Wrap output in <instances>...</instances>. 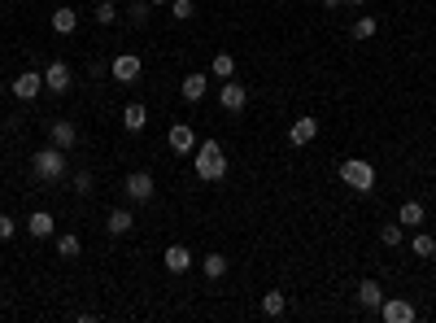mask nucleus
<instances>
[{
  "label": "nucleus",
  "mask_w": 436,
  "mask_h": 323,
  "mask_svg": "<svg viewBox=\"0 0 436 323\" xmlns=\"http://www.w3.org/2000/svg\"><path fill=\"white\" fill-rule=\"evenodd\" d=\"M397 223H401V228H423L428 214H423V205H419V201H406V205H401V214H397Z\"/></svg>",
  "instance_id": "nucleus-20"
},
{
  "label": "nucleus",
  "mask_w": 436,
  "mask_h": 323,
  "mask_svg": "<svg viewBox=\"0 0 436 323\" xmlns=\"http://www.w3.org/2000/svg\"><path fill=\"white\" fill-rule=\"evenodd\" d=\"M57 253H61V258H79V236H74V232L57 236Z\"/></svg>",
  "instance_id": "nucleus-27"
},
{
  "label": "nucleus",
  "mask_w": 436,
  "mask_h": 323,
  "mask_svg": "<svg viewBox=\"0 0 436 323\" xmlns=\"http://www.w3.org/2000/svg\"><path fill=\"white\" fill-rule=\"evenodd\" d=\"M218 105L227 109V114H240V109L249 105V88H245V84H232V79H223V88H218Z\"/></svg>",
  "instance_id": "nucleus-4"
},
{
  "label": "nucleus",
  "mask_w": 436,
  "mask_h": 323,
  "mask_svg": "<svg viewBox=\"0 0 436 323\" xmlns=\"http://www.w3.org/2000/svg\"><path fill=\"white\" fill-rule=\"evenodd\" d=\"M127 13H131V22H136V26H144V18H149V0H136V5L127 9Z\"/></svg>",
  "instance_id": "nucleus-30"
},
{
  "label": "nucleus",
  "mask_w": 436,
  "mask_h": 323,
  "mask_svg": "<svg viewBox=\"0 0 436 323\" xmlns=\"http://www.w3.org/2000/svg\"><path fill=\"white\" fill-rule=\"evenodd\" d=\"M318 136V118H293V127H288V144H297V149H305Z\"/></svg>",
  "instance_id": "nucleus-9"
},
{
  "label": "nucleus",
  "mask_w": 436,
  "mask_h": 323,
  "mask_svg": "<svg viewBox=\"0 0 436 323\" xmlns=\"http://www.w3.org/2000/svg\"><path fill=\"white\" fill-rule=\"evenodd\" d=\"M13 232H18V223H13L9 214H0V240H13Z\"/></svg>",
  "instance_id": "nucleus-31"
},
{
  "label": "nucleus",
  "mask_w": 436,
  "mask_h": 323,
  "mask_svg": "<svg viewBox=\"0 0 436 323\" xmlns=\"http://www.w3.org/2000/svg\"><path fill=\"white\" fill-rule=\"evenodd\" d=\"M149 5H170V0H149Z\"/></svg>",
  "instance_id": "nucleus-34"
},
{
  "label": "nucleus",
  "mask_w": 436,
  "mask_h": 323,
  "mask_svg": "<svg viewBox=\"0 0 436 323\" xmlns=\"http://www.w3.org/2000/svg\"><path fill=\"white\" fill-rule=\"evenodd\" d=\"M161 262H166V271H175V276H184V271L192 267V249H188V245H170L166 253H161Z\"/></svg>",
  "instance_id": "nucleus-12"
},
{
  "label": "nucleus",
  "mask_w": 436,
  "mask_h": 323,
  "mask_svg": "<svg viewBox=\"0 0 436 323\" xmlns=\"http://www.w3.org/2000/svg\"><path fill=\"white\" fill-rule=\"evenodd\" d=\"M9 88H13V96H18V101H35L40 88H44V74H40V70H22Z\"/></svg>",
  "instance_id": "nucleus-7"
},
{
  "label": "nucleus",
  "mask_w": 436,
  "mask_h": 323,
  "mask_svg": "<svg viewBox=\"0 0 436 323\" xmlns=\"http://www.w3.org/2000/svg\"><path fill=\"white\" fill-rule=\"evenodd\" d=\"M262 315H266V319H284V315H288V297L280 293V288L262 293Z\"/></svg>",
  "instance_id": "nucleus-16"
},
{
  "label": "nucleus",
  "mask_w": 436,
  "mask_h": 323,
  "mask_svg": "<svg viewBox=\"0 0 436 323\" xmlns=\"http://www.w3.org/2000/svg\"><path fill=\"white\" fill-rule=\"evenodd\" d=\"M345 5H366V0H345Z\"/></svg>",
  "instance_id": "nucleus-35"
},
{
  "label": "nucleus",
  "mask_w": 436,
  "mask_h": 323,
  "mask_svg": "<svg viewBox=\"0 0 436 323\" xmlns=\"http://www.w3.org/2000/svg\"><path fill=\"white\" fill-rule=\"evenodd\" d=\"M376 18H358V22H353V40H371V36H376Z\"/></svg>",
  "instance_id": "nucleus-28"
},
{
  "label": "nucleus",
  "mask_w": 436,
  "mask_h": 323,
  "mask_svg": "<svg viewBox=\"0 0 436 323\" xmlns=\"http://www.w3.org/2000/svg\"><path fill=\"white\" fill-rule=\"evenodd\" d=\"M323 5H328V9H341V5H345V0H323Z\"/></svg>",
  "instance_id": "nucleus-33"
},
{
  "label": "nucleus",
  "mask_w": 436,
  "mask_h": 323,
  "mask_svg": "<svg viewBox=\"0 0 436 323\" xmlns=\"http://www.w3.org/2000/svg\"><path fill=\"white\" fill-rule=\"evenodd\" d=\"M26 232H31V236H35V240H48V236H53V232H57V219H53V214H48V210H35V214H31V219H26Z\"/></svg>",
  "instance_id": "nucleus-11"
},
{
  "label": "nucleus",
  "mask_w": 436,
  "mask_h": 323,
  "mask_svg": "<svg viewBox=\"0 0 436 323\" xmlns=\"http://www.w3.org/2000/svg\"><path fill=\"white\" fill-rule=\"evenodd\" d=\"M341 180L349 188H358V192H371L376 188V166L362 162V157H349V162H341Z\"/></svg>",
  "instance_id": "nucleus-3"
},
{
  "label": "nucleus",
  "mask_w": 436,
  "mask_h": 323,
  "mask_svg": "<svg viewBox=\"0 0 436 323\" xmlns=\"http://www.w3.org/2000/svg\"><path fill=\"white\" fill-rule=\"evenodd\" d=\"M122 127H127V132H144V127H149V109H144L140 101H131L122 109Z\"/></svg>",
  "instance_id": "nucleus-17"
},
{
  "label": "nucleus",
  "mask_w": 436,
  "mask_h": 323,
  "mask_svg": "<svg viewBox=\"0 0 436 323\" xmlns=\"http://www.w3.org/2000/svg\"><path fill=\"white\" fill-rule=\"evenodd\" d=\"M201 271H205L209 280H223V276H227V258H223V253H209L205 262H201Z\"/></svg>",
  "instance_id": "nucleus-24"
},
{
  "label": "nucleus",
  "mask_w": 436,
  "mask_h": 323,
  "mask_svg": "<svg viewBox=\"0 0 436 323\" xmlns=\"http://www.w3.org/2000/svg\"><path fill=\"white\" fill-rule=\"evenodd\" d=\"M380 315L389 319V323H414V306L410 301H380Z\"/></svg>",
  "instance_id": "nucleus-13"
},
{
  "label": "nucleus",
  "mask_w": 436,
  "mask_h": 323,
  "mask_svg": "<svg viewBox=\"0 0 436 323\" xmlns=\"http://www.w3.org/2000/svg\"><path fill=\"white\" fill-rule=\"evenodd\" d=\"M44 88H48V92H57V96H61V92H70V88H74V70L66 66V61H53V66L44 70Z\"/></svg>",
  "instance_id": "nucleus-6"
},
{
  "label": "nucleus",
  "mask_w": 436,
  "mask_h": 323,
  "mask_svg": "<svg viewBox=\"0 0 436 323\" xmlns=\"http://www.w3.org/2000/svg\"><path fill=\"white\" fill-rule=\"evenodd\" d=\"M74 188L88 197V192H92V171H79V175H74Z\"/></svg>",
  "instance_id": "nucleus-32"
},
{
  "label": "nucleus",
  "mask_w": 436,
  "mask_h": 323,
  "mask_svg": "<svg viewBox=\"0 0 436 323\" xmlns=\"http://www.w3.org/2000/svg\"><path fill=\"white\" fill-rule=\"evenodd\" d=\"M358 301L366 306V310H380V301H384L380 280H362V284H358Z\"/></svg>",
  "instance_id": "nucleus-18"
},
{
  "label": "nucleus",
  "mask_w": 436,
  "mask_h": 323,
  "mask_svg": "<svg viewBox=\"0 0 436 323\" xmlns=\"http://www.w3.org/2000/svg\"><path fill=\"white\" fill-rule=\"evenodd\" d=\"M197 175H201L205 184H218L223 175H227V153L218 149V140L197 144Z\"/></svg>",
  "instance_id": "nucleus-1"
},
{
  "label": "nucleus",
  "mask_w": 436,
  "mask_h": 323,
  "mask_svg": "<svg viewBox=\"0 0 436 323\" xmlns=\"http://www.w3.org/2000/svg\"><path fill=\"white\" fill-rule=\"evenodd\" d=\"M79 26V13L70 9V5H61V9H53V31L57 36H70V31Z\"/></svg>",
  "instance_id": "nucleus-19"
},
{
  "label": "nucleus",
  "mask_w": 436,
  "mask_h": 323,
  "mask_svg": "<svg viewBox=\"0 0 436 323\" xmlns=\"http://www.w3.org/2000/svg\"><path fill=\"white\" fill-rule=\"evenodd\" d=\"M166 140H170V149H175V153H197V132H192L188 123H175Z\"/></svg>",
  "instance_id": "nucleus-10"
},
{
  "label": "nucleus",
  "mask_w": 436,
  "mask_h": 323,
  "mask_svg": "<svg viewBox=\"0 0 436 323\" xmlns=\"http://www.w3.org/2000/svg\"><path fill=\"white\" fill-rule=\"evenodd\" d=\"M105 228H109V236H127V232L136 228V214H131V210H109Z\"/></svg>",
  "instance_id": "nucleus-15"
},
{
  "label": "nucleus",
  "mask_w": 436,
  "mask_h": 323,
  "mask_svg": "<svg viewBox=\"0 0 436 323\" xmlns=\"http://www.w3.org/2000/svg\"><path fill=\"white\" fill-rule=\"evenodd\" d=\"M380 240H384L389 249H397L401 240H406V232H401V223H384V228H380Z\"/></svg>",
  "instance_id": "nucleus-26"
},
{
  "label": "nucleus",
  "mask_w": 436,
  "mask_h": 323,
  "mask_svg": "<svg viewBox=\"0 0 436 323\" xmlns=\"http://www.w3.org/2000/svg\"><path fill=\"white\" fill-rule=\"evenodd\" d=\"M122 192H127L136 205L153 201V175H149V171H131V175H127V184H122Z\"/></svg>",
  "instance_id": "nucleus-5"
},
{
  "label": "nucleus",
  "mask_w": 436,
  "mask_h": 323,
  "mask_svg": "<svg viewBox=\"0 0 436 323\" xmlns=\"http://www.w3.org/2000/svg\"><path fill=\"white\" fill-rule=\"evenodd\" d=\"M140 70H144V61L136 53H122V57H114V66H109V74H114L118 84H136Z\"/></svg>",
  "instance_id": "nucleus-8"
},
{
  "label": "nucleus",
  "mask_w": 436,
  "mask_h": 323,
  "mask_svg": "<svg viewBox=\"0 0 436 323\" xmlns=\"http://www.w3.org/2000/svg\"><path fill=\"white\" fill-rule=\"evenodd\" d=\"M92 18L101 22V26H114L118 22V0H101V5L92 9Z\"/></svg>",
  "instance_id": "nucleus-23"
},
{
  "label": "nucleus",
  "mask_w": 436,
  "mask_h": 323,
  "mask_svg": "<svg viewBox=\"0 0 436 323\" xmlns=\"http://www.w3.org/2000/svg\"><path fill=\"white\" fill-rule=\"evenodd\" d=\"M170 13H175L179 22H188L192 13H197V5H192V0H170Z\"/></svg>",
  "instance_id": "nucleus-29"
},
{
  "label": "nucleus",
  "mask_w": 436,
  "mask_h": 323,
  "mask_svg": "<svg viewBox=\"0 0 436 323\" xmlns=\"http://www.w3.org/2000/svg\"><path fill=\"white\" fill-rule=\"evenodd\" d=\"M0 96H5V84H0Z\"/></svg>",
  "instance_id": "nucleus-36"
},
{
  "label": "nucleus",
  "mask_w": 436,
  "mask_h": 323,
  "mask_svg": "<svg viewBox=\"0 0 436 323\" xmlns=\"http://www.w3.org/2000/svg\"><path fill=\"white\" fill-rule=\"evenodd\" d=\"M31 171H35L44 184H61L66 180V149H57V144L40 149L35 157H31Z\"/></svg>",
  "instance_id": "nucleus-2"
},
{
  "label": "nucleus",
  "mask_w": 436,
  "mask_h": 323,
  "mask_svg": "<svg viewBox=\"0 0 436 323\" xmlns=\"http://www.w3.org/2000/svg\"><path fill=\"white\" fill-rule=\"evenodd\" d=\"M410 249H414L419 258H432V253H436V236H432V232H414Z\"/></svg>",
  "instance_id": "nucleus-25"
},
{
  "label": "nucleus",
  "mask_w": 436,
  "mask_h": 323,
  "mask_svg": "<svg viewBox=\"0 0 436 323\" xmlns=\"http://www.w3.org/2000/svg\"><path fill=\"white\" fill-rule=\"evenodd\" d=\"M209 92V74H188L184 79V101H201Z\"/></svg>",
  "instance_id": "nucleus-21"
},
{
  "label": "nucleus",
  "mask_w": 436,
  "mask_h": 323,
  "mask_svg": "<svg viewBox=\"0 0 436 323\" xmlns=\"http://www.w3.org/2000/svg\"><path fill=\"white\" fill-rule=\"evenodd\" d=\"M53 144H57V149H74V144H79V127L70 118H57L53 123Z\"/></svg>",
  "instance_id": "nucleus-14"
},
{
  "label": "nucleus",
  "mask_w": 436,
  "mask_h": 323,
  "mask_svg": "<svg viewBox=\"0 0 436 323\" xmlns=\"http://www.w3.org/2000/svg\"><path fill=\"white\" fill-rule=\"evenodd\" d=\"M209 74H214V79H232V74H236V57H232V53H214V61H209Z\"/></svg>",
  "instance_id": "nucleus-22"
}]
</instances>
